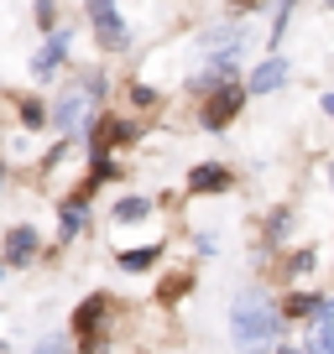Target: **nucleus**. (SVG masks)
<instances>
[{
    "label": "nucleus",
    "mask_w": 334,
    "mask_h": 354,
    "mask_svg": "<svg viewBox=\"0 0 334 354\" xmlns=\"http://www.w3.org/2000/svg\"><path fill=\"white\" fill-rule=\"evenodd\" d=\"M0 271H6V266H0Z\"/></svg>",
    "instance_id": "nucleus-24"
},
{
    "label": "nucleus",
    "mask_w": 334,
    "mask_h": 354,
    "mask_svg": "<svg viewBox=\"0 0 334 354\" xmlns=\"http://www.w3.org/2000/svg\"><path fill=\"white\" fill-rule=\"evenodd\" d=\"M277 354H303V349H277Z\"/></svg>",
    "instance_id": "nucleus-21"
},
{
    "label": "nucleus",
    "mask_w": 334,
    "mask_h": 354,
    "mask_svg": "<svg viewBox=\"0 0 334 354\" xmlns=\"http://www.w3.org/2000/svg\"><path fill=\"white\" fill-rule=\"evenodd\" d=\"M240 104H245V84H235V78L214 84L209 100H204V125H209V131H225V125L240 115Z\"/></svg>",
    "instance_id": "nucleus-3"
},
{
    "label": "nucleus",
    "mask_w": 334,
    "mask_h": 354,
    "mask_svg": "<svg viewBox=\"0 0 334 354\" xmlns=\"http://www.w3.org/2000/svg\"><path fill=\"white\" fill-rule=\"evenodd\" d=\"M32 354H68V349H63V339H42Z\"/></svg>",
    "instance_id": "nucleus-16"
},
{
    "label": "nucleus",
    "mask_w": 334,
    "mask_h": 354,
    "mask_svg": "<svg viewBox=\"0 0 334 354\" xmlns=\"http://www.w3.org/2000/svg\"><path fill=\"white\" fill-rule=\"evenodd\" d=\"M324 110H329V115H334V94H324Z\"/></svg>",
    "instance_id": "nucleus-20"
},
{
    "label": "nucleus",
    "mask_w": 334,
    "mask_h": 354,
    "mask_svg": "<svg viewBox=\"0 0 334 354\" xmlns=\"http://www.w3.org/2000/svg\"><path fill=\"white\" fill-rule=\"evenodd\" d=\"M230 333L240 354H261L277 339V308L267 302V292H240L230 308Z\"/></svg>",
    "instance_id": "nucleus-1"
},
{
    "label": "nucleus",
    "mask_w": 334,
    "mask_h": 354,
    "mask_svg": "<svg viewBox=\"0 0 334 354\" xmlns=\"http://www.w3.org/2000/svg\"><path fill=\"white\" fill-rule=\"evenodd\" d=\"M0 183H6V172H0Z\"/></svg>",
    "instance_id": "nucleus-23"
},
{
    "label": "nucleus",
    "mask_w": 334,
    "mask_h": 354,
    "mask_svg": "<svg viewBox=\"0 0 334 354\" xmlns=\"http://www.w3.org/2000/svg\"><path fill=\"white\" fill-rule=\"evenodd\" d=\"M63 57H68V32H53V37H47V47L37 53V63H32V68H37V73H53Z\"/></svg>",
    "instance_id": "nucleus-11"
},
{
    "label": "nucleus",
    "mask_w": 334,
    "mask_h": 354,
    "mask_svg": "<svg viewBox=\"0 0 334 354\" xmlns=\"http://www.w3.org/2000/svg\"><path fill=\"white\" fill-rule=\"evenodd\" d=\"M235 11H256V6H267V0H230Z\"/></svg>",
    "instance_id": "nucleus-19"
},
{
    "label": "nucleus",
    "mask_w": 334,
    "mask_h": 354,
    "mask_svg": "<svg viewBox=\"0 0 334 354\" xmlns=\"http://www.w3.org/2000/svg\"><path fill=\"white\" fill-rule=\"evenodd\" d=\"M329 183H334V167H329Z\"/></svg>",
    "instance_id": "nucleus-22"
},
{
    "label": "nucleus",
    "mask_w": 334,
    "mask_h": 354,
    "mask_svg": "<svg viewBox=\"0 0 334 354\" xmlns=\"http://www.w3.org/2000/svg\"><path fill=\"white\" fill-rule=\"evenodd\" d=\"M188 287H193V277H188V271H173V277H167L162 287H157V297H162V302H178Z\"/></svg>",
    "instance_id": "nucleus-13"
},
{
    "label": "nucleus",
    "mask_w": 334,
    "mask_h": 354,
    "mask_svg": "<svg viewBox=\"0 0 334 354\" xmlns=\"http://www.w3.org/2000/svg\"><path fill=\"white\" fill-rule=\"evenodd\" d=\"M37 250H42V234H37L32 224H11V230H6V245H0V255H6L0 266H32Z\"/></svg>",
    "instance_id": "nucleus-5"
},
{
    "label": "nucleus",
    "mask_w": 334,
    "mask_h": 354,
    "mask_svg": "<svg viewBox=\"0 0 334 354\" xmlns=\"http://www.w3.org/2000/svg\"><path fill=\"white\" fill-rule=\"evenodd\" d=\"M105 323H110V297H105V292H94V297H84V302L73 308V318H68V333H73L84 349H100Z\"/></svg>",
    "instance_id": "nucleus-2"
},
{
    "label": "nucleus",
    "mask_w": 334,
    "mask_h": 354,
    "mask_svg": "<svg viewBox=\"0 0 334 354\" xmlns=\"http://www.w3.org/2000/svg\"><path fill=\"white\" fill-rule=\"evenodd\" d=\"M282 78H288V63H282V57H267V63L251 73L245 94H272V88H282Z\"/></svg>",
    "instance_id": "nucleus-8"
},
{
    "label": "nucleus",
    "mask_w": 334,
    "mask_h": 354,
    "mask_svg": "<svg viewBox=\"0 0 334 354\" xmlns=\"http://www.w3.org/2000/svg\"><path fill=\"white\" fill-rule=\"evenodd\" d=\"M225 188H230V167L220 162H204L188 172V193H225Z\"/></svg>",
    "instance_id": "nucleus-7"
},
{
    "label": "nucleus",
    "mask_w": 334,
    "mask_h": 354,
    "mask_svg": "<svg viewBox=\"0 0 334 354\" xmlns=\"http://www.w3.org/2000/svg\"><path fill=\"white\" fill-rule=\"evenodd\" d=\"M115 261H121V271H152V266L162 261V245H131V250H121Z\"/></svg>",
    "instance_id": "nucleus-9"
},
{
    "label": "nucleus",
    "mask_w": 334,
    "mask_h": 354,
    "mask_svg": "<svg viewBox=\"0 0 334 354\" xmlns=\"http://www.w3.org/2000/svg\"><path fill=\"white\" fill-rule=\"evenodd\" d=\"M21 125H26V131L42 125V104H37V100H21Z\"/></svg>",
    "instance_id": "nucleus-15"
},
{
    "label": "nucleus",
    "mask_w": 334,
    "mask_h": 354,
    "mask_svg": "<svg viewBox=\"0 0 334 354\" xmlns=\"http://www.w3.org/2000/svg\"><path fill=\"white\" fill-rule=\"evenodd\" d=\"M89 94L84 88H68L63 100H58V110H53V120H58V131H84V115H89Z\"/></svg>",
    "instance_id": "nucleus-6"
},
{
    "label": "nucleus",
    "mask_w": 334,
    "mask_h": 354,
    "mask_svg": "<svg viewBox=\"0 0 334 354\" xmlns=\"http://www.w3.org/2000/svg\"><path fill=\"white\" fill-rule=\"evenodd\" d=\"M313 354H334V302H324L319 313H313Z\"/></svg>",
    "instance_id": "nucleus-10"
},
{
    "label": "nucleus",
    "mask_w": 334,
    "mask_h": 354,
    "mask_svg": "<svg viewBox=\"0 0 334 354\" xmlns=\"http://www.w3.org/2000/svg\"><path fill=\"white\" fill-rule=\"evenodd\" d=\"M89 16H94V32H100V47H110V53L131 47V32H125V21L115 16V0H89Z\"/></svg>",
    "instance_id": "nucleus-4"
},
{
    "label": "nucleus",
    "mask_w": 334,
    "mask_h": 354,
    "mask_svg": "<svg viewBox=\"0 0 334 354\" xmlns=\"http://www.w3.org/2000/svg\"><path fill=\"white\" fill-rule=\"evenodd\" d=\"M146 214H152L146 198H121L115 203V224H136V219H146Z\"/></svg>",
    "instance_id": "nucleus-12"
},
{
    "label": "nucleus",
    "mask_w": 334,
    "mask_h": 354,
    "mask_svg": "<svg viewBox=\"0 0 334 354\" xmlns=\"http://www.w3.org/2000/svg\"><path fill=\"white\" fill-rule=\"evenodd\" d=\"M319 308H324V297H308V292H303V297H288V302H282V313H288V318H313Z\"/></svg>",
    "instance_id": "nucleus-14"
},
{
    "label": "nucleus",
    "mask_w": 334,
    "mask_h": 354,
    "mask_svg": "<svg viewBox=\"0 0 334 354\" xmlns=\"http://www.w3.org/2000/svg\"><path fill=\"white\" fill-rule=\"evenodd\" d=\"M53 16H58V11H53V0H37V21L53 26Z\"/></svg>",
    "instance_id": "nucleus-17"
},
{
    "label": "nucleus",
    "mask_w": 334,
    "mask_h": 354,
    "mask_svg": "<svg viewBox=\"0 0 334 354\" xmlns=\"http://www.w3.org/2000/svg\"><path fill=\"white\" fill-rule=\"evenodd\" d=\"M298 6V0H282V16H277V37H282V26H288V11Z\"/></svg>",
    "instance_id": "nucleus-18"
}]
</instances>
